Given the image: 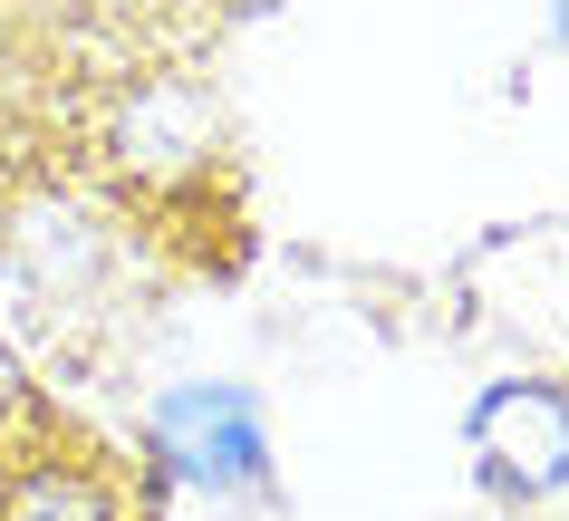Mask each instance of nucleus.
<instances>
[{
	"label": "nucleus",
	"instance_id": "obj_1",
	"mask_svg": "<svg viewBox=\"0 0 569 521\" xmlns=\"http://www.w3.org/2000/svg\"><path fill=\"white\" fill-rule=\"evenodd\" d=\"M146 444L164 473H183L203 492H261L270 483V425L251 405V387H174V397H154Z\"/></svg>",
	"mask_w": 569,
	"mask_h": 521
},
{
	"label": "nucleus",
	"instance_id": "obj_2",
	"mask_svg": "<svg viewBox=\"0 0 569 521\" xmlns=\"http://www.w3.org/2000/svg\"><path fill=\"white\" fill-rule=\"evenodd\" d=\"M473 454H482V473H492V492H521V502L560 492L569 483V397L540 387V377L492 387V397L473 405Z\"/></svg>",
	"mask_w": 569,
	"mask_h": 521
},
{
	"label": "nucleus",
	"instance_id": "obj_3",
	"mask_svg": "<svg viewBox=\"0 0 569 521\" xmlns=\"http://www.w3.org/2000/svg\"><path fill=\"white\" fill-rule=\"evenodd\" d=\"M0 521H117V502L78 463H30V473L0 483Z\"/></svg>",
	"mask_w": 569,
	"mask_h": 521
},
{
	"label": "nucleus",
	"instance_id": "obj_4",
	"mask_svg": "<svg viewBox=\"0 0 569 521\" xmlns=\"http://www.w3.org/2000/svg\"><path fill=\"white\" fill-rule=\"evenodd\" d=\"M550 30H560V39H569V0H560V20H550Z\"/></svg>",
	"mask_w": 569,
	"mask_h": 521
}]
</instances>
